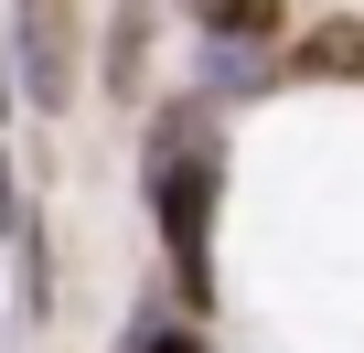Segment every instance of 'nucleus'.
<instances>
[{"mask_svg":"<svg viewBox=\"0 0 364 353\" xmlns=\"http://www.w3.org/2000/svg\"><path fill=\"white\" fill-rule=\"evenodd\" d=\"M118 353H204V342H193V332H161V321H139V332H129Z\"/></svg>","mask_w":364,"mask_h":353,"instance_id":"39448f33","label":"nucleus"},{"mask_svg":"<svg viewBox=\"0 0 364 353\" xmlns=\"http://www.w3.org/2000/svg\"><path fill=\"white\" fill-rule=\"evenodd\" d=\"M289 75H332V86H364V22H321V33H300L289 43Z\"/></svg>","mask_w":364,"mask_h":353,"instance_id":"7ed1b4c3","label":"nucleus"},{"mask_svg":"<svg viewBox=\"0 0 364 353\" xmlns=\"http://www.w3.org/2000/svg\"><path fill=\"white\" fill-rule=\"evenodd\" d=\"M150 225L171 246V289L204 310L215 300V150L204 139H171L150 161Z\"/></svg>","mask_w":364,"mask_h":353,"instance_id":"f257e3e1","label":"nucleus"},{"mask_svg":"<svg viewBox=\"0 0 364 353\" xmlns=\"http://www.w3.org/2000/svg\"><path fill=\"white\" fill-rule=\"evenodd\" d=\"M139 54H150V0H129V11H118V43H107V86L118 97H139Z\"/></svg>","mask_w":364,"mask_h":353,"instance_id":"20e7f679","label":"nucleus"},{"mask_svg":"<svg viewBox=\"0 0 364 353\" xmlns=\"http://www.w3.org/2000/svg\"><path fill=\"white\" fill-rule=\"evenodd\" d=\"M204 22H215V33H236V22H247V0H204Z\"/></svg>","mask_w":364,"mask_h":353,"instance_id":"423d86ee","label":"nucleus"},{"mask_svg":"<svg viewBox=\"0 0 364 353\" xmlns=\"http://www.w3.org/2000/svg\"><path fill=\"white\" fill-rule=\"evenodd\" d=\"M11 33H22V86H33V107L65 118V97H75V0H22Z\"/></svg>","mask_w":364,"mask_h":353,"instance_id":"f03ea898","label":"nucleus"}]
</instances>
